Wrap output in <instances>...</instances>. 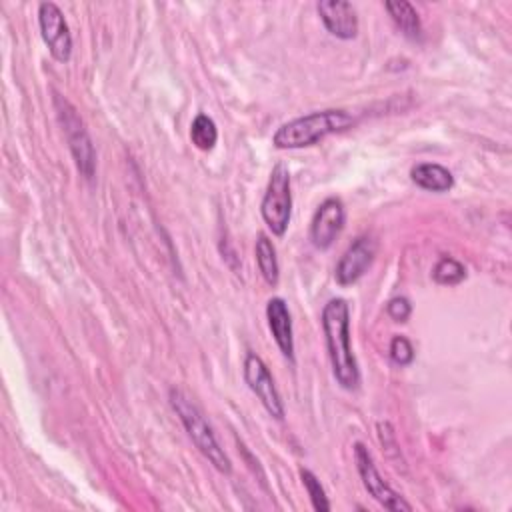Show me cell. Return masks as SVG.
<instances>
[{"label": "cell", "mask_w": 512, "mask_h": 512, "mask_svg": "<svg viewBox=\"0 0 512 512\" xmlns=\"http://www.w3.org/2000/svg\"><path fill=\"white\" fill-rule=\"evenodd\" d=\"M322 330L338 386L356 390L360 384V370L350 344V306L344 298H332L324 304Z\"/></svg>", "instance_id": "1"}, {"label": "cell", "mask_w": 512, "mask_h": 512, "mask_svg": "<svg viewBox=\"0 0 512 512\" xmlns=\"http://www.w3.org/2000/svg\"><path fill=\"white\" fill-rule=\"evenodd\" d=\"M352 126H354V118L346 110H338V108L318 110L282 124L274 132L272 144L280 150L306 148V146H314L316 142L324 140L330 134L344 132Z\"/></svg>", "instance_id": "2"}, {"label": "cell", "mask_w": 512, "mask_h": 512, "mask_svg": "<svg viewBox=\"0 0 512 512\" xmlns=\"http://www.w3.org/2000/svg\"><path fill=\"white\" fill-rule=\"evenodd\" d=\"M168 400L172 410L176 412V416L180 418L182 426L186 428L188 436L192 438V442L196 444V448L204 454V458H208V462L222 474H230L232 472V462L226 456V452L220 448L218 438L212 430V426L208 424L204 412L200 410V406L180 388H170L168 392Z\"/></svg>", "instance_id": "3"}, {"label": "cell", "mask_w": 512, "mask_h": 512, "mask_svg": "<svg viewBox=\"0 0 512 512\" xmlns=\"http://www.w3.org/2000/svg\"><path fill=\"white\" fill-rule=\"evenodd\" d=\"M54 108H56V116L62 124V130L66 134L76 168L80 170V174L86 180H90L96 170V150H94L90 134L84 126V120L80 118L78 110L58 92H54Z\"/></svg>", "instance_id": "4"}, {"label": "cell", "mask_w": 512, "mask_h": 512, "mask_svg": "<svg viewBox=\"0 0 512 512\" xmlns=\"http://www.w3.org/2000/svg\"><path fill=\"white\" fill-rule=\"evenodd\" d=\"M260 214L266 226L276 236H284L292 214V192H290V172L286 164L278 162L268 178V186L260 204Z\"/></svg>", "instance_id": "5"}, {"label": "cell", "mask_w": 512, "mask_h": 512, "mask_svg": "<svg viewBox=\"0 0 512 512\" xmlns=\"http://www.w3.org/2000/svg\"><path fill=\"white\" fill-rule=\"evenodd\" d=\"M354 462L358 468V474L362 478L364 488L368 490V494L384 508L394 510V512H410L412 504L404 500L402 494H398L378 472V468L374 466L372 454L368 452V448L362 442L354 444Z\"/></svg>", "instance_id": "6"}, {"label": "cell", "mask_w": 512, "mask_h": 512, "mask_svg": "<svg viewBox=\"0 0 512 512\" xmlns=\"http://www.w3.org/2000/svg\"><path fill=\"white\" fill-rule=\"evenodd\" d=\"M38 26L52 58L66 64L72 56V36L62 10L54 2H42L38 6Z\"/></svg>", "instance_id": "7"}, {"label": "cell", "mask_w": 512, "mask_h": 512, "mask_svg": "<svg viewBox=\"0 0 512 512\" xmlns=\"http://www.w3.org/2000/svg\"><path fill=\"white\" fill-rule=\"evenodd\" d=\"M244 380L248 388L258 396L266 412L276 420H284V404L274 378L264 360L254 352H248L244 358Z\"/></svg>", "instance_id": "8"}, {"label": "cell", "mask_w": 512, "mask_h": 512, "mask_svg": "<svg viewBox=\"0 0 512 512\" xmlns=\"http://www.w3.org/2000/svg\"><path fill=\"white\" fill-rule=\"evenodd\" d=\"M378 252V242L372 236H358L346 252L340 256L336 268H334V278L340 286H350L358 282L366 270L372 266L374 256Z\"/></svg>", "instance_id": "9"}, {"label": "cell", "mask_w": 512, "mask_h": 512, "mask_svg": "<svg viewBox=\"0 0 512 512\" xmlns=\"http://www.w3.org/2000/svg\"><path fill=\"white\" fill-rule=\"evenodd\" d=\"M346 222V210L340 198H326L310 222V240L318 250H328Z\"/></svg>", "instance_id": "10"}, {"label": "cell", "mask_w": 512, "mask_h": 512, "mask_svg": "<svg viewBox=\"0 0 512 512\" xmlns=\"http://www.w3.org/2000/svg\"><path fill=\"white\" fill-rule=\"evenodd\" d=\"M318 16L326 30L340 38V40H352L358 34V16L350 2L346 0H320L316 4Z\"/></svg>", "instance_id": "11"}, {"label": "cell", "mask_w": 512, "mask_h": 512, "mask_svg": "<svg viewBox=\"0 0 512 512\" xmlns=\"http://www.w3.org/2000/svg\"><path fill=\"white\" fill-rule=\"evenodd\" d=\"M266 318L272 332V338L276 340L280 352L294 360V334H292V318L288 304L282 298H270L266 304Z\"/></svg>", "instance_id": "12"}, {"label": "cell", "mask_w": 512, "mask_h": 512, "mask_svg": "<svg viewBox=\"0 0 512 512\" xmlns=\"http://www.w3.org/2000/svg\"><path fill=\"white\" fill-rule=\"evenodd\" d=\"M410 178L416 186L428 190V192H448L454 186V176L448 168L434 162H422L416 164L410 170Z\"/></svg>", "instance_id": "13"}, {"label": "cell", "mask_w": 512, "mask_h": 512, "mask_svg": "<svg viewBox=\"0 0 512 512\" xmlns=\"http://www.w3.org/2000/svg\"><path fill=\"white\" fill-rule=\"evenodd\" d=\"M384 8L388 10L392 22L396 28L408 38V40H420L422 38V22L416 12V8L406 0H394L386 2Z\"/></svg>", "instance_id": "14"}, {"label": "cell", "mask_w": 512, "mask_h": 512, "mask_svg": "<svg viewBox=\"0 0 512 512\" xmlns=\"http://www.w3.org/2000/svg\"><path fill=\"white\" fill-rule=\"evenodd\" d=\"M256 264L262 274V278L270 284L276 286L280 280V268H278V258H276V248L272 240L266 234H260L256 240Z\"/></svg>", "instance_id": "15"}, {"label": "cell", "mask_w": 512, "mask_h": 512, "mask_svg": "<svg viewBox=\"0 0 512 512\" xmlns=\"http://www.w3.org/2000/svg\"><path fill=\"white\" fill-rule=\"evenodd\" d=\"M190 140L198 150H204V152L212 150L214 144L218 142V128L214 120L206 114H198L190 126Z\"/></svg>", "instance_id": "16"}, {"label": "cell", "mask_w": 512, "mask_h": 512, "mask_svg": "<svg viewBox=\"0 0 512 512\" xmlns=\"http://www.w3.org/2000/svg\"><path fill=\"white\" fill-rule=\"evenodd\" d=\"M432 278H434V282H438V284L454 286V284H460V282L466 278V268H464L456 258L442 256V258L436 262V266L432 268Z\"/></svg>", "instance_id": "17"}, {"label": "cell", "mask_w": 512, "mask_h": 512, "mask_svg": "<svg viewBox=\"0 0 512 512\" xmlns=\"http://www.w3.org/2000/svg\"><path fill=\"white\" fill-rule=\"evenodd\" d=\"M300 480L310 496V502H312V508L318 510V512H328L330 510V502H328V496L320 484V480L316 478L314 472H310L308 468H302L300 470Z\"/></svg>", "instance_id": "18"}, {"label": "cell", "mask_w": 512, "mask_h": 512, "mask_svg": "<svg viewBox=\"0 0 512 512\" xmlns=\"http://www.w3.org/2000/svg\"><path fill=\"white\" fill-rule=\"evenodd\" d=\"M390 360L398 366H408L414 360V348L412 342L406 336H394L390 342Z\"/></svg>", "instance_id": "19"}, {"label": "cell", "mask_w": 512, "mask_h": 512, "mask_svg": "<svg viewBox=\"0 0 512 512\" xmlns=\"http://www.w3.org/2000/svg\"><path fill=\"white\" fill-rule=\"evenodd\" d=\"M386 312H388V316H390L392 320H396V322H406V320L410 318V314H412V306H410L408 298L396 296V298H392V300L388 302Z\"/></svg>", "instance_id": "20"}, {"label": "cell", "mask_w": 512, "mask_h": 512, "mask_svg": "<svg viewBox=\"0 0 512 512\" xmlns=\"http://www.w3.org/2000/svg\"><path fill=\"white\" fill-rule=\"evenodd\" d=\"M378 434H380V442L382 446L390 452L396 450V438H394V430L388 422H378Z\"/></svg>", "instance_id": "21"}]
</instances>
